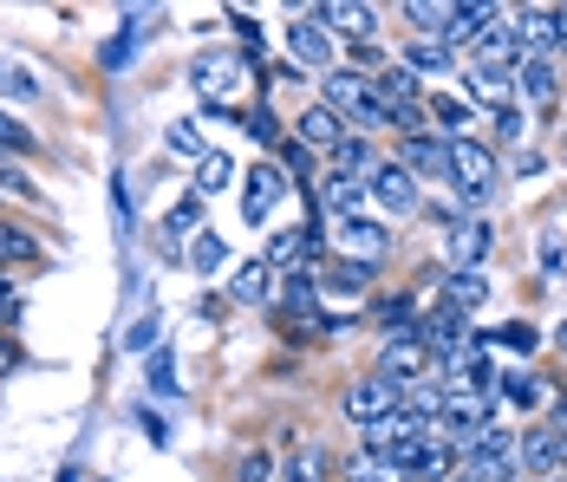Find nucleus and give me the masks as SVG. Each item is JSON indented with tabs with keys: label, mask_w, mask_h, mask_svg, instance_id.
<instances>
[{
	"label": "nucleus",
	"mask_w": 567,
	"mask_h": 482,
	"mask_svg": "<svg viewBox=\"0 0 567 482\" xmlns=\"http://www.w3.org/2000/svg\"><path fill=\"white\" fill-rule=\"evenodd\" d=\"M327 111H340V124H359V137L372 131H398L385 99L372 92V72H327Z\"/></svg>",
	"instance_id": "f257e3e1"
},
{
	"label": "nucleus",
	"mask_w": 567,
	"mask_h": 482,
	"mask_svg": "<svg viewBox=\"0 0 567 482\" xmlns=\"http://www.w3.org/2000/svg\"><path fill=\"white\" fill-rule=\"evenodd\" d=\"M456 463H463V482H522V443L489 424L456 443Z\"/></svg>",
	"instance_id": "f03ea898"
},
{
	"label": "nucleus",
	"mask_w": 567,
	"mask_h": 482,
	"mask_svg": "<svg viewBox=\"0 0 567 482\" xmlns=\"http://www.w3.org/2000/svg\"><path fill=\"white\" fill-rule=\"evenodd\" d=\"M451 189L463 209H483L496 196V151L476 137H451Z\"/></svg>",
	"instance_id": "7ed1b4c3"
},
{
	"label": "nucleus",
	"mask_w": 567,
	"mask_h": 482,
	"mask_svg": "<svg viewBox=\"0 0 567 482\" xmlns=\"http://www.w3.org/2000/svg\"><path fill=\"white\" fill-rule=\"evenodd\" d=\"M392 411H404V384H392V378H352V384H346V418H352V424H385V418H392Z\"/></svg>",
	"instance_id": "20e7f679"
},
{
	"label": "nucleus",
	"mask_w": 567,
	"mask_h": 482,
	"mask_svg": "<svg viewBox=\"0 0 567 482\" xmlns=\"http://www.w3.org/2000/svg\"><path fill=\"white\" fill-rule=\"evenodd\" d=\"M515 443H522V476H528V482L567 476V437H555V430H548V424L522 430Z\"/></svg>",
	"instance_id": "39448f33"
},
{
	"label": "nucleus",
	"mask_w": 567,
	"mask_h": 482,
	"mask_svg": "<svg viewBox=\"0 0 567 482\" xmlns=\"http://www.w3.org/2000/svg\"><path fill=\"white\" fill-rule=\"evenodd\" d=\"M424 372H431L424 339H417V332H385V346H379V378H392V384H417Z\"/></svg>",
	"instance_id": "423d86ee"
},
{
	"label": "nucleus",
	"mask_w": 567,
	"mask_h": 482,
	"mask_svg": "<svg viewBox=\"0 0 567 482\" xmlns=\"http://www.w3.org/2000/svg\"><path fill=\"white\" fill-rule=\"evenodd\" d=\"M333 228H340V248H346V255H359L365 268H379V261L392 255V228H385V222H365V215H333Z\"/></svg>",
	"instance_id": "0eeeda50"
},
{
	"label": "nucleus",
	"mask_w": 567,
	"mask_h": 482,
	"mask_svg": "<svg viewBox=\"0 0 567 482\" xmlns=\"http://www.w3.org/2000/svg\"><path fill=\"white\" fill-rule=\"evenodd\" d=\"M365 196H372L385 215H411L417 209V176H411L404 163H379L372 183H365Z\"/></svg>",
	"instance_id": "6e6552de"
},
{
	"label": "nucleus",
	"mask_w": 567,
	"mask_h": 482,
	"mask_svg": "<svg viewBox=\"0 0 567 482\" xmlns=\"http://www.w3.org/2000/svg\"><path fill=\"white\" fill-rule=\"evenodd\" d=\"M346 137H352V131L340 124V111H327V105H307L300 117H293V144H307L313 157H333Z\"/></svg>",
	"instance_id": "1a4fd4ad"
},
{
	"label": "nucleus",
	"mask_w": 567,
	"mask_h": 482,
	"mask_svg": "<svg viewBox=\"0 0 567 482\" xmlns=\"http://www.w3.org/2000/svg\"><path fill=\"white\" fill-rule=\"evenodd\" d=\"M404 170L411 176H431V183H451V137H431V131H411L404 137Z\"/></svg>",
	"instance_id": "9d476101"
},
{
	"label": "nucleus",
	"mask_w": 567,
	"mask_h": 482,
	"mask_svg": "<svg viewBox=\"0 0 567 482\" xmlns=\"http://www.w3.org/2000/svg\"><path fill=\"white\" fill-rule=\"evenodd\" d=\"M470 53H476V72H509V65H522V59H528V53H522V33H515L509 13H503V20H496V27L470 47Z\"/></svg>",
	"instance_id": "9b49d317"
},
{
	"label": "nucleus",
	"mask_w": 567,
	"mask_h": 482,
	"mask_svg": "<svg viewBox=\"0 0 567 482\" xmlns=\"http://www.w3.org/2000/svg\"><path fill=\"white\" fill-rule=\"evenodd\" d=\"M281 196H287V176L275 170V163H261V170L248 176V189H241V215H248V222H268Z\"/></svg>",
	"instance_id": "f8f14e48"
},
{
	"label": "nucleus",
	"mask_w": 567,
	"mask_h": 482,
	"mask_svg": "<svg viewBox=\"0 0 567 482\" xmlns=\"http://www.w3.org/2000/svg\"><path fill=\"white\" fill-rule=\"evenodd\" d=\"M444 255H451V268H476L483 255H489V222H451V235H444Z\"/></svg>",
	"instance_id": "ddd939ff"
},
{
	"label": "nucleus",
	"mask_w": 567,
	"mask_h": 482,
	"mask_svg": "<svg viewBox=\"0 0 567 482\" xmlns=\"http://www.w3.org/2000/svg\"><path fill=\"white\" fill-rule=\"evenodd\" d=\"M496 20H503V7H489V0H476V7H456V13H451V33H444V40H451V47H476V40L496 27Z\"/></svg>",
	"instance_id": "4468645a"
},
{
	"label": "nucleus",
	"mask_w": 567,
	"mask_h": 482,
	"mask_svg": "<svg viewBox=\"0 0 567 482\" xmlns=\"http://www.w3.org/2000/svg\"><path fill=\"white\" fill-rule=\"evenodd\" d=\"M515 33H522V53L542 59L555 47V7H522V13H515Z\"/></svg>",
	"instance_id": "2eb2a0df"
},
{
	"label": "nucleus",
	"mask_w": 567,
	"mask_h": 482,
	"mask_svg": "<svg viewBox=\"0 0 567 482\" xmlns=\"http://www.w3.org/2000/svg\"><path fill=\"white\" fill-rule=\"evenodd\" d=\"M489 300V280H483V268H451V280H444V307H456V314H476Z\"/></svg>",
	"instance_id": "dca6fc26"
},
{
	"label": "nucleus",
	"mask_w": 567,
	"mask_h": 482,
	"mask_svg": "<svg viewBox=\"0 0 567 482\" xmlns=\"http://www.w3.org/2000/svg\"><path fill=\"white\" fill-rule=\"evenodd\" d=\"M33 261H47V248L33 242V228L0 222V268H33Z\"/></svg>",
	"instance_id": "f3484780"
},
{
	"label": "nucleus",
	"mask_w": 567,
	"mask_h": 482,
	"mask_svg": "<svg viewBox=\"0 0 567 482\" xmlns=\"http://www.w3.org/2000/svg\"><path fill=\"white\" fill-rule=\"evenodd\" d=\"M372 170H379V151H372V137H346L340 151H333V176L372 183Z\"/></svg>",
	"instance_id": "a211bd4d"
},
{
	"label": "nucleus",
	"mask_w": 567,
	"mask_h": 482,
	"mask_svg": "<svg viewBox=\"0 0 567 482\" xmlns=\"http://www.w3.org/2000/svg\"><path fill=\"white\" fill-rule=\"evenodd\" d=\"M515 85H522V99H528V105H555V92H561L548 59H522V65H515Z\"/></svg>",
	"instance_id": "6ab92c4d"
},
{
	"label": "nucleus",
	"mask_w": 567,
	"mask_h": 482,
	"mask_svg": "<svg viewBox=\"0 0 567 482\" xmlns=\"http://www.w3.org/2000/svg\"><path fill=\"white\" fill-rule=\"evenodd\" d=\"M287 47H293V59H300V65H313V72H327V65H333V47H327V33H320L313 20L287 27Z\"/></svg>",
	"instance_id": "aec40b11"
},
{
	"label": "nucleus",
	"mask_w": 567,
	"mask_h": 482,
	"mask_svg": "<svg viewBox=\"0 0 567 482\" xmlns=\"http://www.w3.org/2000/svg\"><path fill=\"white\" fill-rule=\"evenodd\" d=\"M235 79H241V59H228V53H209V59H196V85L203 92H235Z\"/></svg>",
	"instance_id": "412c9836"
},
{
	"label": "nucleus",
	"mask_w": 567,
	"mask_h": 482,
	"mask_svg": "<svg viewBox=\"0 0 567 482\" xmlns=\"http://www.w3.org/2000/svg\"><path fill=\"white\" fill-rule=\"evenodd\" d=\"M320 183V203L333 215H359V203H365V183H352V176H313Z\"/></svg>",
	"instance_id": "4be33fe9"
},
{
	"label": "nucleus",
	"mask_w": 567,
	"mask_h": 482,
	"mask_svg": "<svg viewBox=\"0 0 567 482\" xmlns=\"http://www.w3.org/2000/svg\"><path fill=\"white\" fill-rule=\"evenodd\" d=\"M542 391H548V384H542L535 372H503V378H496V398L515 404V411H535V404H542Z\"/></svg>",
	"instance_id": "5701e85b"
},
{
	"label": "nucleus",
	"mask_w": 567,
	"mask_h": 482,
	"mask_svg": "<svg viewBox=\"0 0 567 482\" xmlns=\"http://www.w3.org/2000/svg\"><path fill=\"white\" fill-rule=\"evenodd\" d=\"M313 20H333L340 33H352V40H372V27H379V7H320Z\"/></svg>",
	"instance_id": "b1692460"
},
{
	"label": "nucleus",
	"mask_w": 567,
	"mask_h": 482,
	"mask_svg": "<svg viewBox=\"0 0 567 482\" xmlns=\"http://www.w3.org/2000/svg\"><path fill=\"white\" fill-rule=\"evenodd\" d=\"M228 294H235L241 307H255V300H268V294H275V268H268V261H248V268L235 274V287H228Z\"/></svg>",
	"instance_id": "393cba45"
},
{
	"label": "nucleus",
	"mask_w": 567,
	"mask_h": 482,
	"mask_svg": "<svg viewBox=\"0 0 567 482\" xmlns=\"http://www.w3.org/2000/svg\"><path fill=\"white\" fill-rule=\"evenodd\" d=\"M451 13L456 7H444V0H411V7H404V20L417 27V40H424V33H451Z\"/></svg>",
	"instance_id": "a878e982"
},
{
	"label": "nucleus",
	"mask_w": 567,
	"mask_h": 482,
	"mask_svg": "<svg viewBox=\"0 0 567 482\" xmlns=\"http://www.w3.org/2000/svg\"><path fill=\"white\" fill-rule=\"evenodd\" d=\"M398 65H404V72H451V47H437V40H411Z\"/></svg>",
	"instance_id": "bb28decb"
},
{
	"label": "nucleus",
	"mask_w": 567,
	"mask_h": 482,
	"mask_svg": "<svg viewBox=\"0 0 567 482\" xmlns=\"http://www.w3.org/2000/svg\"><path fill=\"white\" fill-rule=\"evenodd\" d=\"M33 151H40V137H33L20 117H7V111H0V157L20 163V157H33Z\"/></svg>",
	"instance_id": "cd10ccee"
},
{
	"label": "nucleus",
	"mask_w": 567,
	"mask_h": 482,
	"mask_svg": "<svg viewBox=\"0 0 567 482\" xmlns=\"http://www.w3.org/2000/svg\"><path fill=\"white\" fill-rule=\"evenodd\" d=\"M509 79H515V72H470V99L509 111Z\"/></svg>",
	"instance_id": "c85d7f7f"
},
{
	"label": "nucleus",
	"mask_w": 567,
	"mask_h": 482,
	"mask_svg": "<svg viewBox=\"0 0 567 482\" xmlns=\"http://www.w3.org/2000/svg\"><path fill=\"white\" fill-rule=\"evenodd\" d=\"M346 482H404L385 463V457H372V450H359V457H346Z\"/></svg>",
	"instance_id": "c756f323"
},
{
	"label": "nucleus",
	"mask_w": 567,
	"mask_h": 482,
	"mask_svg": "<svg viewBox=\"0 0 567 482\" xmlns=\"http://www.w3.org/2000/svg\"><path fill=\"white\" fill-rule=\"evenodd\" d=\"M424 117H437L451 137H463V124H470V105H463V99H451V92H437V99H424Z\"/></svg>",
	"instance_id": "7c9ffc66"
},
{
	"label": "nucleus",
	"mask_w": 567,
	"mask_h": 482,
	"mask_svg": "<svg viewBox=\"0 0 567 482\" xmlns=\"http://www.w3.org/2000/svg\"><path fill=\"white\" fill-rule=\"evenodd\" d=\"M489 346H503V352H515V359H528V352H535V326H528V320H509L503 332H489Z\"/></svg>",
	"instance_id": "2f4dec72"
},
{
	"label": "nucleus",
	"mask_w": 567,
	"mask_h": 482,
	"mask_svg": "<svg viewBox=\"0 0 567 482\" xmlns=\"http://www.w3.org/2000/svg\"><path fill=\"white\" fill-rule=\"evenodd\" d=\"M223 261H228V248L216 242V235H209V228H203V235L189 242V268H196V274H209V268H223Z\"/></svg>",
	"instance_id": "473e14b6"
},
{
	"label": "nucleus",
	"mask_w": 567,
	"mask_h": 482,
	"mask_svg": "<svg viewBox=\"0 0 567 482\" xmlns=\"http://www.w3.org/2000/svg\"><path fill=\"white\" fill-rule=\"evenodd\" d=\"M372 274H379V268H365V261H340V268H327V280L346 287V294H365V287H372Z\"/></svg>",
	"instance_id": "72a5a7b5"
},
{
	"label": "nucleus",
	"mask_w": 567,
	"mask_h": 482,
	"mask_svg": "<svg viewBox=\"0 0 567 482\" xmlns=\"http://www.w3.org/2000/svg\"><path fill=\"white\" fill-rule=\"evenodd\" d=\"M0 196H27V203L40 196V189L27 183V170H20V163H13V157H0Z\"/></svg>",
	"instance_id": "f704fd0d"
},
{
	"label": "nucleus",
	"mask_w": 567,
	"mask_h": 482,
	"mask_svg": "<svg viewBox=\"0 0 567 482\" xmlns=\"http://www.w3.org/2000/svg\"><path fill=\"white\" fill-rule=\"evenodd\" d=\"M248 131H255V137H261V144H281V137H287L281 124H275V111L261 105V99H255V111H248Z\"/></svg>",
	"instance_id": "c9c22d12"
},
{
	"label": "nucleus",
	"mask_w": 567,
	"mask_h": 482,
	"mask_svg": "<svg viewBox=\"0 0 567 482\" xmlns=\"http://www.w3.org/2000/svg\"><path fill=\"white\" fill-rule=\"evenodd\" d=\"M223 183H228V157H216V151H209V157H203V183H196V189H203V196H216Z\"/></svg>",
	"instance_id": "e433bc0d"
},
{
	"label": "nucleus",
	"mask_w": 567,
	"mask_h": 482,
	"mask_svg": "<svg viewBox=\"0 0 567 482\" xmlns=\"http://www.w3.org/2000/svg\"><path fill=\"white\" fill-rule=\"evenodd\" d=\"M268 470H275V463H268V450H255V457H241V463H235V482H268Z\"/></svg>",
	"instance_id": "4c0bfd02"
},
{
	"label": "nucleus",
	"mask_w": 567,
	"mask_h": 482,
	"mask_svg": "<svg viewBox=\"0 0 567 482\" xmlns=\"http://www.w3.org/2000/svg\"><path fill=\"white\" fill-rule=\"evenodd\" d=\"M171 151H183V157H209V151H203V137H196V124H176V131H171Z\"/></svg>",
	"instance_id": "58836bf2"
},
{
	"label": "nucleus",
	"mask_w": 567,
	"mask_h": 482,
	"mask_svg": "<svg viewBox=\"0 0 567 482\" xmlns=\"http://www.w3.org/2000/svg\"><path fill=\"white\" fill-rule=\"evenodd\" d=\"M124 346H131V352H151V346H157V314H144V320L131 326V339H124Z\"/></svg>",
	"instance_id": "ea45409f"
},
{
	"label": "nucleus",
	"mask_w": 567,
	"mask_h": 482,
	"mask_svg": "<svg viewBox=\"0 0 567 482\" xmlns=\"http://www.w3.org/2000/svg\"><path fill=\"white\" fill-rule=\"evenodd\" d=\"M287 170H293V176H307V183H313V170H320V157H313V151H307V144H287Z\"/></svg>",
	"instance_id": "a19ab883"
},
{
	"label": "nucleus",
	"mask_w": 567,
	"mask_h": 482,
	"mask_svg": "<svg viewBox=\"0 0 567 482\" xmlns=\"http://www.w3.org/2000/svg\"><path fill=\"white\" fill-rule=\"evenodd\" d=\"M164 228H171V235H189V228H196V203H183V209L164 222Z\"/></svg>",
	"instance_id": "79ce46f5"
},
{
	"label": "nucleus",
	"mask_w": 567,
	"mask_h": 482,
	"mask_svg": "<svg viewBox=\"0 0 567 482\" xmlns=\"http://www.w3.org/2000/svg\"><path fill=\"white\" fill-rule=\"evenodd\" d=\"M496 131H503V137H509V144H515V137H522V111H496Z\"/></svg>",
	"instance_id": "37998d69"
},
{
	"label": "nucleus",
	"mask_w": 567,
	"mask_h": 482,
	"mask_svg": "<svg viewBox=\"0 0 567 482\" xmlns=\"http://www.w3.org/2000/svg\"><path fill=\"white\" fill-rule=\"evenodd\" d=\"M20 314V300H13V280H7V268H0V320H13Z\"/></svg>",
	"instance_id": "c03bdc74"
},
{
	"label": "nucleus",
	"mask_w": 567,
	"mask_h": 482,
	"mask_svg": "<svg viewBox=\"0 0 567 482\" xmlns=\"http://www.w3.org/2000/svg\"><path fill=\"white\" fill-rule=\"evenodd\" d=\"M548 430H555V437H567V391L548 404Z\"/></svg>",
	"instance_id": "a18cd8bd"
},
{
	"label": "nucleus",
	"mask_w": 567,
	"mask_h": 482,
	"mask_svg": "<svg viewBox=\"0 0 567 482\" xmlns=\"http://www.w3.org/2000/svg\"><path fill=\"white\" fill-rule=\"evenodd\" d=\"M555 53H567V7H555Z\"/></svg>",
	"instance_id": "49530a36"
},
{
	"label": "nucleus",
	"mask_w": 567,
	"mask_h": 482,
	"mask_svg": "<svg viewBox=\"0 0 567 482\" xmlns=\"http://www.w3.org/2000/svg\"><path fill=\"white\" fill-rule=\"evenodd\" d=\"M13 359H20V352H13V339H0V378L13 372Z\"/></svg>",
	"instance_id": "de8ad7c7"
},
{
	"label": "nucleus",
	"mask_w": 567,
	"mask_h": 482,
	"mask_svg": "<svg viewBox=\"0 0 567 482\" xmlns=\"http://www.w3.org/2000/svg\"><path fill=\"white\" fill-rule=\"evenodd\" d=\"M555 346H561V352H567V320H561V332H555Z\"/></svg>",
	"instance_id": "09e8293b"
},
{
	"label": "nucleus",
	"mask_w": 567,
	"mask_h": 482,
	"mask_svg": "<svg viewBox=\"0 0 567 482\" xmlns=\"http://www.w3.org/2000/svg\"><path fill=\"white\" fill-rule=\"evenodd\" d=\"M287 482H313V476H307V470H293V476H287Z\"/></svg>",
	"instance_id": "8fccbe9b"
},
{
	"label": "nucleus",
	"mask_w": 567,
	"mask_h": 482,
	"mask_svg": "<svg viewBox=\"0 0 567 482\" xmlns=\"http://www.w3.org/2000/svg\"><path fill=\"white\" fill-rule=\"evenodd\" d=\"M59 482H79V476H72V470H65V476H59Z\"/></svg>",
	"instance_id": "3c124183"
},
{
	"label": "nucleus",
	"mask_w": 567,
	"mask_h": 482,
	"mask_svg": "<svg viewBox=\"0 0 567 482\" xmlns=\"http://www.w3.org/2000/svg\"><path fill=\"white\" fill-rule=\"evenodd\" d=\"M522 482H528V476H522ZM548 482H567V476H548Z\"/></svg>",
	"instance_id": "603ef678"
}]
</instances>
